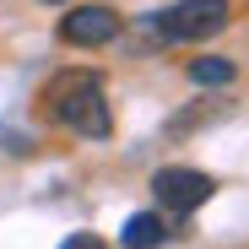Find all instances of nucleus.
Here are the masks:
<instances>
[{
    "label": "nucleus",
    "mask_w": 249,
    "mask_h": 249,
    "mask_svg": "<svg viewBox=\"0 0 249 249\" xmlns=\"http://www.w3.org/2000/svg\"><path fill=\"white\" fill-rule=\"evenodd\" d=\"M44 108H49L54 124H65V130L87 136V141H108V130H114V114H108L98 71H60L44 87Z\"/></svg>",
    "instance_id": "obj_1"
},
{
    "label": "nucleus",
    "mask_w": 249,
    "mask_h": 249,
    "mask_svg": "<svg viewBox=\"0 0 249 249\" xmlns=\"http://www.w3.org/2000/svg\"><path fill=\"white\" fill-rule=\"evenodd\" d=\"M228 17H233V0H179L152 17V33H162L168 44H206L228 27Z\"/></svg>",
    "instance_id": "obj_2"
},
{
    "label": "nucleus",
    "mask_w": 249,
    "mask_h": 249,
    "mask_svg": "<svg viewBox=\"0 0 249 249\" xmlns=\"http://www.w3.org/2000/svg\"><path fill=\"white\" fill-rule=\"evenodd\" d=\"M152 195H157L162 212L190 217V212H200V206L217 195V179H212V174H200V168H157Z\"/></svg>",
    "instance_id": "obj_3"
},
{
    "label": "nucleus",
    "mask_w": 249,
    "mask_h": 249,
    "mask_svg": "<svg viewBox=\"0 0 249 249\" xmlns=\"http://www.w3.org/2000/svg\"><path fill=\"white\" fill-rule=\"evenodd\" d=\"M60 38H65V44H81V49L114 44V38H119V11H108V6H76L60 22Z\"/></svg>",
    "instance_id": "obj_4"
},
{
    "label": "nucleus",
    "mask_w": 249,
    "mask_h": 249,
    "mask_svg": "<svg viewBox=\"0 0 249 249\" xmlns=\"http://www.w3.org/2000/svg\"><path fill=\"white\" fill-rule=\"evenodd\" d=\"M168 238H174V228H168L162 212H136L130 222H124V233H119L124 249H157V244H168Z\"/></svg>",
    "instance_id": "obj_5"
},
{
    "label": "nucleus",
    "mask_w": 249,
    "mask_h": 249,
    "mask_svg": "<svg viewBox=\"0 0 249 249\" xmlns=\"http://www.w3.org/2000/svg\"><path fill=\"white\" fill-rule=\"evenodd\" d=\"M233 76H238V71H233L228 60H212V54H206V60H190V81H195V87H228Z\"/></svg>",
    "instance_id": "obj_6"
},
{
    "label": "nucleus",
    "mask_w": 249,
    "mask_h": 249,
    "mask_svg": "<svg viewBox=\"0 0 249 249\" xmlns=\"http://www.w3.org/2000/svg\"><path fill=\"white\" fill-rule=\"evenodd\" d=\"M60 249H108V244H103L98 233H76V238H65Z\"/></svg>",
    "instance_id": "obj_7"
},
{
    "label": "nucleus",
    "mask_w": 249,
    "mask_h": 249,
    "mask_svg": "<svg viewBox=\"0 0 249 249\" xmlns=\"http://www.w3.org/2000/svg\"><path fill=\"white\" fill-rule=\"evenodd\" d=\"M44 6H65V0H44Z\"/></svg>",
    "instance_id": "obj_8"
}]
</instances>
